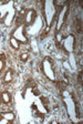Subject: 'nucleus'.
<instances>
[{"label":"nucleus","mask_w":83,"mask_h":124,"mask_svg":"<svg viewBox=\"0 0 83 124\" xmlns=\"http://www.w3.org/2000/svg\"><path fill=\"white\" fill-rule=\"evenodd\" d=\"M36 17H37V12L35 9H28L26 11V15H24V21L27 24H31L35 21Z\"/></svg>","instance_id":"f257e3e1"},{"label":"nucleus","mask_w":83,"mask_h":124,"mask_svg":"<svg viewBox=\"0 0 83 124\" xmlns=\"http://www.w3.org/2000/svg\"><path fill=\"white\" fill-rule=\"evenodd\" d=\"M10 93L8 92V91H5V92L1 93V95H0V102H2V103L5 104H8L9 102H10Z\"/></svg>","instance_id":"f03ea898"},{"label":"nucleus","mask_w":83,"mask_h":124,"mask_svg":"<svg viewBox=\"0 0 83 124\" xmlns=\"http://www.w3.org/2000/svg\"><path fill=\"white\" fill-rule=\"evenodd\" d=\"M0 115L2 116V118L5 121H12L14 118V115L12 112H6V113H1Z\"/></svg>","instance_id":"7ed1b4c3"},{"label":"nucleus","mask_w":83,"mask_h":124,"mask_svg":"<svg viewBox=\"0 0 83 124\" xmlns=\"http://www.w3.org/2000/svg\"><path fill=\"white\" fill-rule=\"evenodd\" d=\"M12 78H13V71L12 70H9L8 72L5 75V83H9L12 81Z\"/></svg>","instance_id":"20e7f679"},{"label":"nucleus","mask_w":83,"mask_h":124,"mask_svg":"<svg viewBox=\"0 0 83 124\" xmlns=\"http://www.w3.org/2000/svg\"><path fill=\"white\" fill-rule=\"evenodd\" d=\"M10 43H11L12 48H14V49H19V41H18L14 37L10 38Z\"/></svg>","instance_id":"39448f33"},{"label":"nucleus","mask_w":83,"mask_h":124,"mask_svg":"<svg viewBox=\"0 0 83 124\" xmlns=\"http://www.w3.org/2000/svg\"><path fill=\"white\" fill-rule=\"evenodd\" d=\"M40 100H41V102H42V104L46 106V109H47V112H48L49 110H48V104H49V100H48V98L47 96H40Z\"/></svg>","instance_id":"423d86ee"},{"label":"nucleus","mask_w":83,"mask_h":124,"mask_svg":"<svg viewBox=\"0 0 83 124\" xmlns=\"http://www.w3.org/2000/svg\"><path fill=\"white\" fill-rule=\"evenodd\" d=\"M29 58V53L28 52H23L22 54L20 55V60L21 61H27V59Z\"/></svg>","instance_id":"0eeeda50"},{"label":"nucleus","mask_w":83,"mask_h":124,"mask_svg":"<svg viewBox=\"0 0 83 124\" xmlns=\"http://www.w3.org/2000/svg\"><path fill=\"white\" fill-rule=\"evenodd\" d=\"M63 84H64V85H68V84H69V78H68V74H66V73H64V75H63Z\"/></svg>","instance_id":"6e6552de"},{"label":"nucleus","mask_w":83,"mask_h":124,"mask_svg":"<svg viewBox=\"0 0 83 124\" xmlns=\"http://www.w3.org/2000/svg\"><path fill=\"white\" fill-rule=\"evenodd\" d=\"M77 31L79 32V33H80V32L82 31V28H81V22L79 23V19L77 20Z\"/></svg>","instance_id":"1a4fd4ad"},{"label":"nucleus","mask_w":83,"mask_h":124,"mask_svg":"<svg viewBox=\"0 0 83 124\" xmlns=\"http://www.w3.org/2000/svg\"><path fill=\"white\" fill-rule=\"evenodd\" d=\"M77 80H79L80 83H82V72H80V74H79V77H77Z\"/></svg>","instance_id":"9d476101"},{"label":"nucleus","mask_w":83,"mask_h":124,"mask_svg":"<svg viewBox=\"0 0 83 124\" xmlns=\"http://www.w3.org/2000/svg\"><path fill=\"white\" fill-rule=\"evenodd\" d=\"M32 92H33V94L35 95H40V92H39V90H33V91H32Z\"/></svg>","instance_id":"9b49d317"}]
</instances>
